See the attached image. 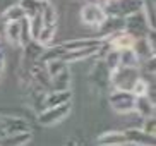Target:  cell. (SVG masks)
Masks as SVG:
<instances>
[{"instance_id":"9a60e30c","label":"cell","mask_w":156,"mask_h":146,"mask_svg":"<svg viewBox=\"0 0 156 146\" xmlns=\"http://www.w3.org/2000/svg\"><path fill=\"white\" fill-rule=\"evenodd\" d=\"M70 89V72L69 67L64 69L62 72H58L57 76L50 79V91H65Z\"/></svg>"},{"instance_id":"f1b7e54d","label":"cell","mask_w":156,"mask_h":146,"mask_svg":"<svg viewBox=\"0 0 156 146\" xmlns=\"http://www.w3.org/2000/svg\"><path fill=\"white\" fill-rule=\"evenodd\" d=\"M4 69H5V53L0 52V76H2V72H4Z\"/></svg>"},{"instance_id":"1f68e13d","label":"cell","mask_w":156,"mask_h":146,"mask_svg":"<svg viewBox=\"0 0 156 146\" xmlns=\"http://www.w3.org/2000/svg\"><path fill=\"white\" fill-rule=\"evenodd\" d=\"M0 41H2V36H0Z\"/></svg>"},{"instance_id":"7a4b0ae2","label":"cell","mask_w":156,"mask_h":146,"mask_svg":"<svg viewBox=\"0 0 156 146\" xmlns=\"http://www.w3.org/2000/svg\"><path fill=\"white\" fill-rule=\"evenodd\" d=\"M139 78L137 69H129V67H119L113 72H110V86L113 89H124V91H130L132 84L136 79Z\"/></svg>"},{"instance_id":"6da1fadb","label":"cell","mask_w":156,"mask_h":146,"mask_svg":"<svg viewBox=\"0 0 156 146\" xmlns=\"http://www.w3.org/2000/svg\"><path fill=\"white\" fill-rule=\"evenodd\" d=\"M70 110H72L70 101L69 103H64V105L51 107V108H45L41 112H38V124L43 126V127H50V126L64 122L70 115Z\"/></svg>"},{"instance_id":"5b68a950","label":"cell","mask_w":156,"mask_h":146,"mask_svg":"<svg viewBox=\"0 0 156 146\" xmlns=\"http://www.w3.org/2000/svg\"><path fill=\"white\" fill-rule=\"evenodd\" d=\"M108 17L105 12V7H101L98 5L96 2H93V4H86L83 5V9H81V21L83 24L86 26H91V27H100L101 24L105 23V19Z\"/></svg>"},{"instance_id":"3957f363","label":"cell","mask_w":156,"mask_h":146,"mask_svg":"<svg viewBox=\"0 0 156 146\" xmlns=\"http://www.w3.org/2000/svg\"><path fill=\"white\" fill-rule=\"evenodd\" d=\"M124 23H125V31L129 33V35H132L134 38H144L147 36V33L151 31L153 27L149 26V23H147L146 16H144V12L141 10H137V12L130 14V16H127V17H124Z\"/></svg>"},{"instance_id":"e0dca14e","label":"cell","mask_w":156,"mask_h":146,"mask_svg":"<svg viewBox=\"0 0 156 146\" xmlns=\"http://www.w3.org/2000/svg\"><path fill=\"white\" fill-rule=\"evenodd\" d=\"M134 112H137L139 117L147 119V117H154V103H153L147 96H141L136 98V105H134Z\"/></svg>"},{"instance_id":"484cf974","label":"cell","mask_w":156,"mask_h":146,"mask_svg":"<svg viewBox=\"0 0 156 146\" xmlns=\"http://www.w3.org/2000/svg\"><path fill=\"white\" fill-rule=\"evenodd\" d=\"M103 62H105L106 69L110 71V72H113L115 69L120 67V52L117 50H108L105 53V59H103Z\"/></svg>"},{"instance_id":"cb8c5ba5","label":"cell","mask_w":156,"mask_h":146,"mask_svg":"<svg viewBox=\"0 0 156 146\" xmlns=\"http://www.w3.org/2000/svg\"><path fill=\"white\" fill-rule=\"evenodd\" d=\"M55 33H57V26H43V29L40 31V35L34 41L38 45H41L43 48H46V46L51 45V41L55 38Z\"/></svg>"},{"instance_id":"f546056e","label":"cell","mask_w":156,"mask_h":146,"mask_svg":"<svg viewBox=\"0 0 156 146\" xmlns=\"http://www.w3.org/2000/svg\"><path fill=\"white\" fill-rule=\"evenodd\" d=\"M64 146H79V144H77V141H76V139H69V141H65Z\"/></svg>"},{"instance_id":"4316f807","label":"cell","mask_w":156,"mask_h":146,"mask_svg":"<svg viewBox=\"0 0 156 146\" xmlns=\"http://www.w3.org/2000/svg\"><path fill=\"white\" fill-rule=\"evenodd\" d=\"M28 27H29V35H31V40L34 41L40 35V31L43 29V21H41V16L36 14L33 17H28Z\"/></svg>"},{"instance_id":"277c9868","label":"cell","mask_w":156,"mask_h":146,"mask_svg":"<svg viewBox=\"0 0 156 146\" xmlns=\"http://www.w3.org/2000/svg\"><path fill=\"white\" fill-rule=\"evenodd\" d=\"M108 103H110L112 110L117 114H130L134 112V105H136V96L130 91H124V89H113L108 96Z\"/></svg>"},{"instance_id":"4fadbf2b","label":"cell","mask_w":156,"mask_h":146,"mask_svg":"<svg viewBox=\"0 0 156 146\" xmlns=\"http://www.w3.org/2000/svg\"><path fill=\"white\" fill-rule=\"evenodd\" d=\"M98 146H124L127 144L124 131H105L96 137Z\"/></svg>"},{"instance_id":"8992f818","label":"cell","mask_w":156,"mask_h":146,"mask_svg":"<svg viewBox=\"0 0 156 146\" xmlns=\"http://www.w3.org/2000/svg\"><path fill=\"white\" fill-rule=\"evenodd\" d=\"M0 127L2 134H21V133H31V126L26 119L23 117H12V115H4L0 114Z\"/></svg>"},{"instance_id":"4dcf8cb0","label":"cell","mask_w":156,"mask_h":146,"mask_svg":"<svg viewBox=\"0 0 156 146\" xmlns=\"http://www.w3.org/2000/svg\"><path fill=\"white\" fill-rule=\"evenodd\" d=\"M41 2H51V0H41Z\"/></svg>"},{"instance_id":"52a82bcc","label":"cell","mask_w":156,"mask_h":146,"mask_svg":"<svg viewBox=\"0 0 156 146\" xmlns=\"http://www.w3.org/2000/svg\"><path fill=\"white\" fill-rule=\"evenodd\" d=\"M89 81L98 93H103L110 88V71L106 69L103 60L96 62V65L93 67L91 74H89Z\"/></svg>"},{"instance_id":"7c38bea8","label":"cell","mask_w":156,"mask_h":146,"mask_svg":"<svg viewBox=\"0 0 156 146\" xmlns=\"http://www.w3.org/2000/svg\"><path fill=\"white\" fill-rule=\"evenodd\" d=\"M103 45V40L101 38H83V40H69L62 43V48L65 52H72V50H84V48H93V46H101Z\"/></svg>"},{"instance_id":"83f0119b","label":"cell","mask_w":156,"mask_h":146,"mask_svg":"<svg viewBox=\"0 0 156 146\" xmlns=\"http://www.w3.org/2000/svg\"><path fill=\"white\" fill-rule=\"evenodd\" d=\"M141 131L142 133H146V134H149V136H156V119L154 117H147V119H144Z\"/></svg>"},{"instance_id":"9c48e42d","label":"cell","mask_w":156,"mask_h":146,"mask_svg":"<svg viewBox=\"0 0 156 146\" xmlns=\"http://www.w3.org/2000/svg\"><path fill=\"white\" fill-rule=\"evenodd\" d=\"M70 100H72V91L70 89H65V91H46L41 98V110L51 108V107H57V105H64V103H69Z\"/></svg>"},{"instance_id":"44dd1931","label":"cell","mask_w":156,"mask_h":146,"mask_svg":"<svg viewBox=\"0 0 156 146\" xmlns=\"http://www.w3.org/2000/svg\"><path fill=\"white\" fill-rule=\"evenodd\" d=\"M141 60L137 59V55L132 48L120 52V67H129V69H139Z\"/></svg>"},{"instance_id":"ac0fdd59","label":"cell","mask_w":156,"mask_h":146,"mask_svg":"<svg viewBox=\"0 0 156 146\" xmlns=\"http://www.w3.org/2000/svg\"><path fill=\"white\" fill-rule=\"evenodd\" d=\"M100 52V46H93V48H84V50H72V52H65L62 55V60L65 64L67 62H77V60L87 59V57H93Z\"/></svg>"},{"instance_id":"7402d4cb","label":"cell","mask_w":156,"mask_h":146,"mask_svg":"<svg viewBox=\"0 0 156 146\" xmlns=\"http://www.w3.org/2000/svg\"><path fill=\"white\" fill-rule=\"evenodd\" d=\"M40 16H41L43 26H57V10L51 2H43V9Z\"/></svg>"},{"instance_id":"d6986e66","label":"cell","mask_w":156,"mask_h":146,"mask_svg":"<svg viewBox=\"0 0 156 146\" xmlns=\"http://www.w3.org/2000/svg\"><path fill=\"white\" fill-rule=\"evenodd\" d=\"M21 33H23V23H7L5 24V38L10 45L21 46Z\"/></svg>"},{"instance_id":"2e32d148","label":"cell","mask_w":156,"mask_h":146,"mask_svg":"<svg viewBox=\"0 0 156 146\" xmlns=\"http://www.w3.org/2000/svg\"><path fill=\"white\" fill-rule=\"evenodd\" d=\"M31 139H33V131L21 134H9V136L0 137V146H26Z\"/></svg>"},{"instance_id":"30bf717a","label":"cell","mask_w":156,"mask_h":146,"mask_svg":"<svg viewBox=\"0 0 156 146\" xmlns=\"http://www.w3.org/2000/svg\"><path fill=\"white\" fill-rule=\"evenodd\" d=\"M134 40H136V38H134L132 35H129L127 31L115 33V35H112V36L105 38L108 48H110V50H117V52H122V50H129V48H132Z\"/></svg>"},{"instance_id":"ffe728a7","label":"cell","mask_w":156,"mask_h":146,"mask_svg":"<svg viewBox=\"0 0 156 146\" xmlns=\"http://www.w3.org/2000/svg\"><path fill=\"white\" fill-rule=\"evenodd\" d=\"M24 17H26V16H24V10L21 9V5H19V4L7 7V9L2 12V16H0V19H2L5 24H7V23H17V21H23Z\"/></svg>"},{"instance_id":"8fae6325","label":"cell","mask_w":156,"mask_h":146,"mask_svg":"<svg viewBox=\"0 0 156 146\" xmlns=\"http://www.w3.org/2000/svg\"><path fill=\"white\" fill-rule=\"evenodd\" d=\"M100 36L101 40H105V38L112 36V35H115V33H120V31H125V23L122 17H115V16H108V17L105 19V23L101 24L100 27Z\"/></svg>"},{"instance_id":"ba28073f","label":"cell","mask_w":156,"mask_h":146,"mask_svg":"<svg viewBox=\"0 0 156 146\" xmlns=\"http://www.w3.org/2000/svg\"><path fill=\"white\" fill-rule=\"evenodd\" d=\"M124 136L127 144L130 146H156V136H149L137 127L124 131Z\"/></svg>"},{"instance_id":"5bb4252c","label":"cell","mask_w":156,"mask_h":146,"mask_svg":"<svg viewBox=\"0 0 156 146\" xmlns=\"http://www.w3.org/2000/svg\"><path fill=\"white\" fill-rule=\"evenodd\" d=\"M132 50L136 52V55H137V59L141 60V62L154 57V46L149 43V40H147L146 36L136 38V40H134V45H132Z\"/></svg>"},{"instance_id":"603a6c76","label":"cell","mask_w":156,"mask_h":146,"mask_svg":"<svg viewBox=\"0 0 156 146\" xmlns=\"http://www.w3.org/2000/svg\"><path fill=\"white\" fill-rule=\"evenodd\" d=\"M19 5H21V9L24 10V16H26V17H33V16H36V14H41V9H43L41 0H21Z\"/></svg>"},{"instance_id":"d4e9b609","label":"cell","mask_w":156,"mask_h":146,"mask_svg":"<svg viewBox=\"0 0 156 146\" xmlns=\"http://www.w3.org/2000/svg\"><path fill=\"white\" fill-rule=\"evenodd\" d=\"M149 81L144 78H141L139 76L137 79H136V82L132 84V88H130V93H132L136 98H141V96H147V91H149Z\"/></svg>"}]
</instances>
